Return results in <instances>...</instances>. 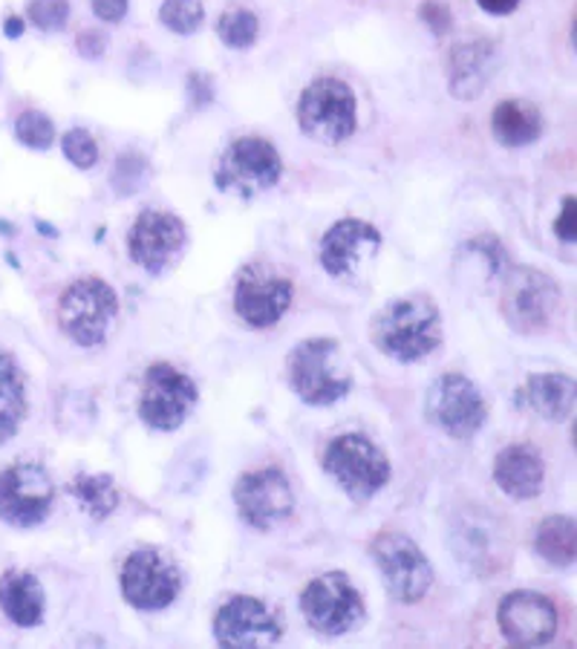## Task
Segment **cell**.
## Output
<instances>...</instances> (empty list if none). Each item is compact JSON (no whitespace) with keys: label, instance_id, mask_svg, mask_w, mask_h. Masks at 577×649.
Here are the masks:
<instances>
[{"label":"cell","instance_id":"cell-40","mask_svg":"<svg viewBox=\"0 0 577 649\" xmlns=\"http://www.w3.org/2000/svg\"><path fill=\"white\" fill-rule=\"evenodd\" d=\"M488 15H511L519 7V0H477Z\"/></svg>","mask_w":577,"mask_h":649},{"label":"cell","instance_id":"cell-28","mask_svg":"<svg viewBox=\"0 0 577 649\" xmlns=\"http://www.w3.org/2000/svg\"><path fill=\"white\" fill-rule=\"evenodd\" d=\"M219 41L231 47V50H249L251 43L258 41L260 21L249 9H228L217 21Z\"/></svg>","mask_w":577,"mask_h":649},{"label":"cell","instance_id":"cell-20","mask_svg":"<svg viewBox=\"0 0 577 649\" xmlns=\"http://www.w3.org/2000/svg\"><path fill=\"white\" fill-rule=\"evenodd\" d=\"M497 73V47L491 41L460 43L448 59V90L453 99H479Z\"/></svg>","mask_w":577,"mask_h":649},{"label":"cell","instance_id":"cell-5","mask_svg":"<svg viewBox=\"0 0 577 649\" xmlns=\"http://www.w3.org/2000/svg\"><path fill=\"white\" fill-rule=\"evenodd\" d=\"M284 176V162L275 145L260 136L235 139L223 150L214 167V185L223 194H235L240 200H254L258 194L275 188Z\"/></svg>","mask_w":577,"mask_h":649},{"label":"cell","instance_id":"cell-30","mask_svg":"<svg viewBox=\"0 0 577 649\" xmlns=\"http://www.w3.org/2000/svg\"><path fill=\"white\" fill-rule=\"evenodd\" d=\"M15 136L17 142L26 145V148L47 150L55 142V125H52L50 116H43L38 110H26V113L17 116Z\"/></svg>","mask_w":577,"mask_h":649},{"label":"cell","instance_id":"cell-13","mask_svg":"<svg viewBox=\"0 0 577 649\" xmlns=\"http://www.w3.org/2000/svg\"><path fill=\"white\" fill-rule=\"evenodd\" d=\"M55 502L47 467L35 462H17L0 471V520L15 528H35L41 525Z\"/></svg>","mask_w":577,"mask_h":649},{"label":"cell","instance_id":"cell-7","mask_svg":"<svg viewBox=\"0 0 577 649\" xmlns=\"http://www.w3.org/2000/svg\"><path fill=\"white\" fill-rule=\"evenodd\" d=\"M425 416L444 436L465 441L482 430L488 419V404L468 375L444 373L427 390Z\"/></svg>","mask_w":577,"mask_h":649},{"label":"cell","instance_id":"cell-32","mask_svg":"<svg viewBox=\"0 0 577 649\" xmlns=\"http://www.w3.org/2000/svg\"><path fill=\"white\" fill-rule=\"evenodd\" d=\"M148 179V159L142 153H122L113 171V188L118 197L136 194Z\"/></svg>","mask_w":577,"mask_h":649},{"label":"cell","instance_id":"cell-12","mask_svg":"<svg viewBox=\"0 0 577 649\" xmlns=\"http://www.w3.org/2000/svg\"><path fill=\"white\" fill-rule=\"evenodd\" d=\"M294 298L292 277L272 263H249L235 286V309L251 329H268L289 312Z\"/></svg>","mask_w":577,"mask_h":649},{"label":"cell","instance_id":"cell-38","mask_svg":"<svg viewBox=\"0 0 577 649\" xmlns=\"http://www.w3.org/2000/svg\"><path fill=\"white\" fill-rule=\"evenodd\" d=\"M92 15L104 24H118L127 15V0H90Z\"/></svg>","mask_w":577,"mask_h":649},{"label":"cell","instance_id":"cell-26","mask_svg":"<svg viewBox=\"0 0 577 649\" xmlns=\"http://www.w3.org/2000/svg\"><path fill=\"white\" fill-rule=\"evenodd\" d=\"M537 554L557 569H569L577 554V534L572 516H545L535 532Z\"/></svg>","mask_w":577,"mask_h":649},{"label":"cell","instance_id":"cell-23","mask_svg":"<svg viewBox=\"0 0 577 649\" xmlns=\"http://www.w3.org/2000/svg\"><path fill=\"white\" fill-rule=\"evenodd\" d=\"M0 609L15 626L33 629L43 621L47 609V595H43L41 581L21 569H9L0 577Z\"/></svg>","mask_w":577,"mask_h":649},{"label":"cell","instance_id":"cell-33","mask_svg":"<svg viewBox=\"0 0 577 649\" xmlns=\"http://www.w3.org/2000/svg\"><path fill=\"white\" fill-rule=\"evenodd\" d=\"M61 150H64V157L76 167H81V171H90V167L99 162V145H96V139H92L87 130H81V127H73V130H67V134L61 136Z\"/></svg>","mask_w":577,"mask_h":649},{"label":"cell","instance_id":"cell-1","mask_svg":"<svg viewBox=\"0 0 577 649\" xmlns=\"http://www.w3.org/2000/svg\"><path fill=\"white\" fill-rule=\"evenodd\" d=\"M369 338L387 359L413 364L427 359L442 344V315L427 295L396 298L376 312L369 324Z\"/></svg>","mask_w":577,"mask_h":649},{"label":"cell","instance_id":"cell-22","mask_svg":"<svg viewBox=\"0 0 577 649\" xmlns=\"http://www.w3.org/2000/svg\"><path fill=\"white\" fill-rule=\"evenodd\" d=\"M494 479L511 500H535L545 483L543 459L528 445H509L497 453Z\"/></svg>","mask_w":577,"mask_h":649},{"label":"cell","instance_id":"cell-41","mask_svg":"<svg viewBox=\"0 0 577 649\" xmlns=\"http://www.w3.org/2000/svg\"><path fill=\"white\" fill-rule=\"evenodd\" d=\"M3 33L9 35V38H21V33H24V21L17 15L7 17V26H3Z\"/></svg>","mask_w":577,"mask_h":649},{"label":"cell","instance_id":"cell-4","mask_svg":"<svg viewBox=\"0 0 577 649\" xmlns=\"http://www.w3.org/2000/svg\"><path fill=\"white\" fill-rule=\"evenodd\" d=\"M118 317V298L101 277H81L59 300V324L70 341L92 350L108 341Z\"/></svg>","mask_w":577,"mask_h":649},{"label":"cell","instance_id":"cell-16","mask_svg":"<svg viewBox=\"0 0 577 649\" xmlns=\"http://www.w3.org/2000/svg\"><path fill=\"white\" fill-rule=\"evenodd\" d=\"M185 223L171 211H142L127 234V251L148 275H165L185 249Z\"/></svg>","mask_w":577,"mask_h":649},{"label":"cell","instance_id":"cell-37","mask_svg":"<svg viewBox=\"0 0 577 649\" xmlns=\"http://www.w3.org/2000/svg\"><path fill=\"white\" fill-rule=\"evenodd\" d=\"M188 92H191V101L197 108H205L214 101V84L205 73H193L188 75Z\"/></svg>","mask_w":577,"mask_h":649},{"label":"cell","instance_id":"cell-2","mask_svg":"<svg viewBox=\"0 0 577 649\" xmlns=\"http://www.w3.org/2000/svg\"><path fill=\"white\" fill-rule=\"evenodd\" d=\"M289 384L298 399L312 408H327L352 390V370L333 338L301 341L289 355Z\"/></svg>","mask_w":577,"mask_h":649},{"label":"cell","instance_id":"cell-19","mask_svg":"<svg viewBox=\"0 0 577 649\" xmlns=\"http://www.w3.org/2000/svg\"><path fill=\"white\" fill-rule=\"evenodd\" d=\"M502 638L514 647H543L557 633V609L537 591H511L497 612Z\"/></svg>","mask_w":577,"mask_h":649},{"label":"cell","instance_id":"cell-35","mask_svg":"<svg viewBox=\"0 0 577 649\" xmlns=\"http://www.w3.org/2000/svg\"><path fill=\"white\" fill-rule=\"evenodd\" d=\"M471 249L482 251V258L491 263V272H494V275H502V272H505L509 254H505L502 242L497 240L494 234H482V237H477V240H471Z\"/></svg>","mask_w":577,"mask_h":649},{"label":"cell","instance_id":"cell-3","mask_svg":"<svg viewBox=\"0 0 577 649\" xmlns=\"http://www.w3.org/2000/svg\"><path fill=\"white\" fill-rule=\"evenodd\" d=\"M324 471L355 502L373 500L393 474L385 450L361 433H343L329 441L324 450Z\"/></svg>","mask_w":577,"mask_h":649},{"label":"cell","instance_id":"cell-29","mask_svg":"<svg viewBox=\"0 0 577 649\" xmlns=\"http://www.w3.org/2000/svg\"><path fill=\"white\" fill-rule=\"evenodd\" d=\"M160 21L176 35H193L205 21L202 0H165L160 7Z\"/></svg>","mask_w":577,"mask_h":649},{"label":"cell","instance_id":"cell-21","mask_svg":"<svg viewBox=\"0 0 577 649\" xmlns=\"http://www.w3.org/2000/svg\"><path fill=\"white\" fill-rule=\"evenodd\" d=\"M517 408L545 419V422H566L575 413L577 387L566 373H537L517 390Z\"/></svg>","mask_w":577,"mask_h":649},{"label":"cell","instance_id":"cell-8","mask_svg":"<svg viewBox=\"0 0 577 649\" xmlns=\"http://www.w3.org/2000/svg\"><path fill=\"white\" fill-rule=\"evenodd\" d=\"M561 298V286L540 269L519 266L502 277V315L517 333L537 335L549 329Z\"/></svg>","mask_w":577,"mask_h":649},{"label":"cell","instance_id":"cell-14","mask_svg":"<svg viewBox=\"0 0 577 649\" xmlns=\"http://www.w3.org/2000/svg\"><path fill=\"white\" fill-rule=\"evenodd\" d=\"M183 591V572L156 549H139L122 566V595L134 609L160 612Z\"/></svg>","mask_w":577,"mask_h":649},{"label":"cell","instance_id":"cell-10","mask_svg":"<svg viewBox=\"0 0 577 649\" xmlns=\"http://www.w3.org/2000/svg\"><path fill=\"white\" fill-rule=\"evenodd\" d=\"M369 554L390 595L402 603H418L434 586V566L407 534L381 532L369 542Z\"/></svg>","mask_w":577,"mask_h":649},{"label":"cell","instance_id":"cell-36","mask_svg":"<svg viewBox=\"0 0 577 649\" xmlns=\"http://www.w3.org/2000/svg\"><path fill=\"white\" fill-rule=\"evenodd\" d=\"M554 234H557L563 242L577 240V200L575 197H566V200H563L561 214H557V220H554Z\"/></svg>","mask_w":577,"mask_h":649},{"label":"cell","instance_id":"cell-25","mask_svg":"<svg viewBox=\"0 0 577 649\" xmlns=\"http://www.w3.org/2000/svg\"><path fill=\"white\" fill-rule=\"evenodd\" d=\"M29 399H26V375L17 366L15 355L0 347V445H7L24 425Z\"/></svg>","mask_w":577,"mask_h":649},{"label":"cell","instance_id":"cell-39","mask_svg":"<svg viewBox=\"0 0 577 649\" xmlns=\"http://www.w3.org/2000/svg\"><path fill=\"white\" fill-rule=\"evenodd\" d=\"M78 52H81L84 59H101L104 55V50H108V38L101 33H81L78 35V41H76Z\"/></svg>","mask_w":577,"mask_h":649},{"label":"cell","instance_id":"cell-24","mask_svg":"<svg viewBox=\"0 0 577 649\" xmlns=\"http://www.w3.org/2000/svg\"><path fill=\"white\" fill-rule=\"evenodd\" d=\"M491 130H494L497 142L505 148H526L543 134V116L531 101L509 99L494 108Z\"/></svg>","mask_w":577,"mask_h":649},{"label":"cell","instance_id":"cell-31","mask_svg":"<svg viewBox=\"0 0 577 649\" xmlns=\"http://www.w3.org/2000/svg\"><path fill=\"white\" fill-rule=\"evenodd\" d=\"M26 17L41 33H59L70 21V0H29Z\"/></svg>","mask_w":577,"mask_h":649},{"label":"cell","instance_id":"cell-15","mask_svg":"<svg viewBox=\"0 0 577 649\" xmlns=\"http://www.w3.org/2000/svg\"><path fill=\"white\" fill-rule=\"evenodd\" d=\"M237 511L258 532H272L294 511V491L289 476L277 467L243 474L235 485Z\"/></svg>","mask_w":577,"mask_h":649},{"label":"cell","instance_id":"cell-11","mask_svg":"<svg viewBox=\"0 0 577 649\" xmlns=\"http://www.w3.org/2000/svg\"><path fill=\"white\" fill-rule=\"evenodd\" d=\"M200 399L197 384L176 370L174 364H151L142 378V396H139V416L148 427L171 433L185 425L191 416L193 404Z\"/></svg>","mask_w":577,"mask_h":649},{"label":"cell","instance_id":"cell-9","mask_svg":"<svg viewBox=\"0 0 577 649\" xmlns=\"http://www.w3.org/2000/svg\"><path fill=\"white\" fill-rule=\"evenodd\" d=\"M301 612L315 633L338 638L361 624L364 598L343 572H327L303 589Z\"/></svg>","mask_w":577,"mask_h":649},{"label":"cell","instance_id":"cell-17","mask_svg":"<svg viewBox=\"0 0 577 649\" xmlns=\"http://www.w3.org/2000/svg\"><path fill=\"white\" fill-rule=\"evenodd\" d=\"M381 251V232L376 225L364 220H338L329 225V232L321 240V266L327 269V275L352 280L364 272L367 263L376 260Z\"/></svg>","mask_w":577,"mask_h":649},{"label":"cell","instance_id":"cell-6","mask_svg":"<svg viewBox=\"0 0 577 649\" xmlns=\"http://www.w3.org/2000/svg\"><path fill=\"white\" fill-rule=\"evenodd\" d=\"M298 125L310 139L321 145L347 142L359 127L355 92L341 78H318L301 92Z\"/></svg>","mask_w":577,"mask_h":649},{"label":"cell","instance_id":"cell-27","mask_svg":"<svg viewBox=\"0 0 577 649\" xmlns=\"http://www.w3.org/2000/svg\"><path fill=\"white\" fill-rule=\"evenodd\" d=\"M67 491L78 500L84 508V514H90L92 520H104L116 511L118 506V488L116 479L108 474H81L67 485Z\"/></svg>","mask_w":577,"mask_h":649},{"label":"cell","instance_id":"cell-34","mask_svg":"<svg viewBox=\"0 0 577 649\" xmlns=\"http://www.w3.org/2000/svg\"><path fill=\"white\" fill-rule=\"evenodd\" d=\"M418 17H422L436 35H444L453 26V12L444 7L442 0H425V3L418 7Z\"/></svg>","mask_w":577,"mask_h":649},{"label":"cell","instance_id":"cell-18","mask_svg":"<svg viewBox=\"0 0 577 649\" xmlns=\"http://www.w3.org/2000/svg\"><path fill=\"white\" fill-rule=\"evenodd\" d=\"M280 624L275 612L258 598L237 595L217 609L214 615V638L219 647H275L280 641Z\"/></svg>","mask_w":577,"mask_h":649}]
</instances>
